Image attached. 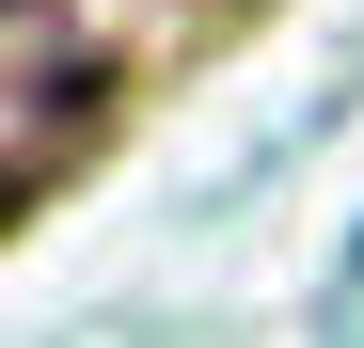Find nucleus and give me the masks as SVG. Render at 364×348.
Here are the masks:
<instances>
[{"instance_id": "f257e3e1", "label": "nucleus", "mask_w": 364, "mask_h": 348, "mask_svg": "<svg viewBox=\"0 0 364 348\" xmlns=\"http://www.w3.org/2000/svg\"><path fill=\"white\" fill-rule=\"evenodd\" d=\"M48 111H64V0H16V190H48Z\"/></svg>"}]
</instances>
